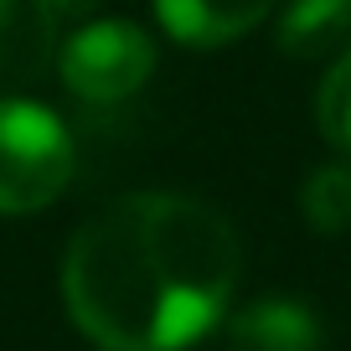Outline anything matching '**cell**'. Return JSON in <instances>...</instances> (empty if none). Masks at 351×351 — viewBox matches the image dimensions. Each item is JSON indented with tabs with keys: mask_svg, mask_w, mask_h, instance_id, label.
Segmentation results:
<instances>
[{
	"mask_svg": "<svg viewBox=\"0 0 351 351\" xmlns=\"http://www.w3.org/2000/svg\"><path fill=\"white\" fill-rule=\"evenodd\" d=\"M238 269V232L217 207L134 191L73 232L62 300L99 351H181L222 320Z\"/></svg>",
	"mask_w": 351,
	"mask_h": 351,
	"instance_id": "1",
	"label": "cell"
},
{
	"mask_svg": "<svg viewBox=\"0 0 351 351\" xmlns=\"http://www.w3.org/2000/svg\"><path fill=\"white\" fill-rule=\"evenodd\" d=\"M73 134L32 99H0V212H42L73 181Z\"/></svg>",
	"mask_w": 351,
	"mask_h": 351,
	"instance_id": "2",
	"label": "cell"
},
{
	"mask_svg": "<svg viewBox=\"0 0 351 351\" xmlns=\"http://www.w3.org/2000/svg\"><path fill=\"white\" fill-rule=\"evenodd\" d=\"M62 88L83 104H124L155 73V42L134 21H88L57 52Z\"/></svg>",
	"mask_w": 351,
	"mask_h": 351,
	"instance_id": "3",
	"label": "cell"
},
{
	"mask_svg": "<svg viewBox=\"0 0 351 351\" xmlns=\"http://www.w3.org/2000/svg\"><path fill=\"white\" fill-rule=\"evenodd\" d=\"M57 57V11L47 0H0V93L26 88Z\"/></svg>",
	"mask_w": 351,
	"mask_h": 351,
	"instance_id": "4",
	"label": "cell"
},
{
	"mask_svg": "<svg viewBox=\"0 0 351 351\" xmlns=\"http://www.w3.org/2000/svg\"><path fill=\"white\" fill-rule=\"evenodd\" d=\"M326 330L305 300L269 295L232 315V351H320Z\"/></svg>",
	"mask_w": 351,
	"mask_h": 351,
	"instance_id": "5",
	"label": "cell"
},
{
	"mask_svg": "<svg viewBox=\"0 0 351 351\" xmlns=\"http://www.w3.org/2000/svg\"><path fill=\"white\" fill-rule=\"evenodd\" d=\"M279 0H155L160 26L186 47H222L248 36Z\"/></svg>",
	"mask_w": 351,
	"mask_h": 351,
	"instance_id": "6",
	"label": "cell"
},
{
	"mask_svg": "<svg viewBox=\"0 0 351 351\" xmlns=\"http://www.w3.org/2000/svg\"><path fill=\"white\" fill-rule=\"evenodd\" d=\"M351 42V0H289L279 16V52L295 62H320Z\"/></svg>",
	"mask_w": 351,
	"mask_h": 351,
	"instance_id": "7",
	"label": "cell"
},
{
	"mask_svg": "<svg viewBox=\"0 0 351 351\" xmlns=\"http://www.w3.org/2000/svg\"><path fill=\"white\" fill-rule=\"evenodd\" d=\"M300 207H305V222L315 232H346L351 228V165L336 160V165L310 171Z\"/></svg>",
	"mask_w": 351,
	"mask_h": 351,
	"instance_id": "8",
	"label": "cell"
},
{
	"mask_svg": "<svg viewBox=\"0 0 351 351\" xmlns=\"http://www.w3.org/2000/svg\"><path fill=\"white\" fill-rule=\"evenodd\" d=\"M315 119H320V134H326L341 155H351V47L341 52V62L330 67L326 83H320Z\"/></svg>",
	"mask_w": 351,
	"mask_h": 351,
	"instance_id": "9",
	"label": "cell"
},
{
	"mask_svg": "<svg viewBox=\"0 0 351 351\" xmlns=\"http://www.w3.org/2000/svg\"><path fill=\"white\" fill-rule=\"evenodd\" d=\"M47 5H52L57 16H88L93 5H99V0H47Z\"/></svg>",
	"mask_w": 351,
	"mask_h": 351,
	"instance_id": "10",
	"label": "cell"
}]
</instances>
